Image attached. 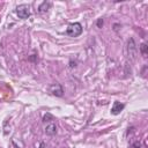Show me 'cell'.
Here are the masks:
<instances>
[{
	"label": "cell",
	"instance_id": "obj_2",
	"mask_svg": "<svg viewBox=\"0 0 148 148\" xmlns=\"http://www.w3.org/2000/svg\"><path fill=\"white\" fill-rule=\"evenodd\" d=\"M16 14H17V16L20 18H23V20L24 18H28L30 16V6L29 5H25V3L18 5L16 7Z\"/></svg>",
	"mask_w": 148,
	"mask_h": 148
},
{
	"label": "cell",
	"instance_id": "obj_3",
	"mask_svg": "<svg viewBox=\"0 0 148 148\" xmlns=\"http://www.w3.org/2000/svg\"><path fill=\"white\" fill-rule=\"evenodd\" d=\"M49 91H50L52 95H54V96H58V97L62 96V94H64L62 87H61L60 84H58V83L50 86V87H49Z\"/></svg>",
	"mask_w": 148,
	"mask_h": 148
},
{
	"label": "cell",
	"instance_id": "obj_1",
	"mask_svg": "<svg viewBox=\"0 0 148 148\" xmlns=\"http://www.w3.org/2000/svg\"><path fill=\"white\" fill-rule=\"evenodd\" d=\"M82 25H81V23H79V22H75V23H71L68 27H67V29H66V34L68 35V36H71V37H77V36H80L81 34H82Z\"/></svg>",
	"mask_w": 148,
	"mask_h": 148
},
{
	"label": "cell",
	"instance_id": "obj_5",
	"mask_svg": "<svg viewBox=\"0 0 148 148\" xmlns=\"http://www.w3.org/2000/svg\"><path fill=\"white\" fill-rule=\"evenodd\" d=\"M45 133H46L47 135H54V134L57 133V125L53 124V123L46 125V127H45Z\"/></svg>",
	"mask_w": 148,
	"mask_h": 148
},
{
	"label": "cell",
	"instance_id": "obj_8",
	"mask_svg": "<svg viewBox=\"0 0 148 148\" xmlns=\"http://www.w3.org/2000/svg\"><path fill=\"white\" fill-rule=\"evenodd\" d=\"M97 25H98L99 28H101V27L103 25V20H102V18H99V20L97 21Z\"/></svg>",
	"mask_w": 148,
	"mask_h": 148
},
{
	"label": "cell",
	"instance_id": "obj_6",
	"mask_svg": "<svg viewBox=\"0 0 148 148\" xmlns=\"http://www.w3.org/2000/svg\"><path fill=\"white\" fill-rule=\"evenodd\" d=\"M50 7H51V2H46V1H44V2L38 7V12H39V13H45V12L49 10Z\"/></svg>",
	"mask_w": 148,
	"mask_h": 148
},
{
	"label": "cell",
	"instance_id": "obj_9",
	"mask_svg": "<svg viewBox=\"0 0 148 148\" xmlns=\"http://www.w3.org/2000/svg\"><path fill=\"white\" fill-rule=\"evenodd\" d=\"M133 147H135V148H140V143H138V142H135V143L133 145Z\"/></svg>",
	"mask_w": 148,
	"mask_h": 148
},
{
	"label": "cell",
	"instance_id": "obj_7",
	"mask_svg": "<svg viewBox=\"0 0 148 148\" xmlns=\"http://www.w3.org/2000/svg\"><path fill=\"white\" fill-rule=\"evenodd\" d=\"M147 49H148L147 44H146V43H142L141 46H140V52H141V54H142L143 57H147Z\"/></svg>",
	"mask_w": 148,
	"mask_h": 148
},
{
	"label": "cell",
	"instance_id": "obj_4",
	"mask_svg": "<svg viewBox=\"0 0 148 148\" xmlns=\"http://www.w3.org/2000/svg\"><path fill=\"white\" fill-rule=\"evenodd\" d=\"M125 108V105L123 104V103H120V102H114L113 103V105H112V108H111V113L112 114H119L120 113V111L123 110Z\"/></svg>",
	"mask_w": 148,
	"mask_h": 148
}]
</instances>
